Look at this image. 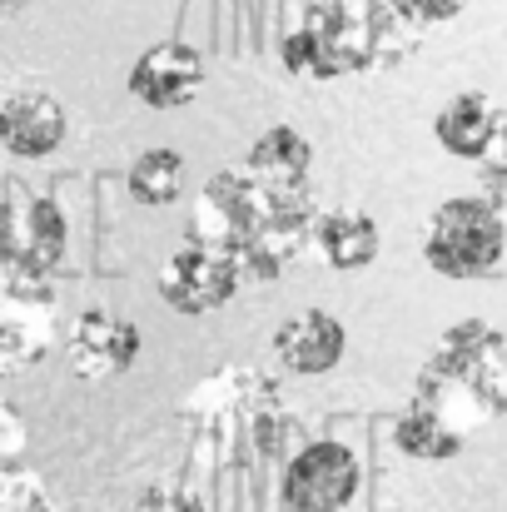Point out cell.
<instances>
[{
    "mask_svg": "<svg viewBox=\"0 0 507 512\" xmlns=\"http://www.w3.org/2000/svg\"><path fill=\"white\" fill-rule=\"evenodd\" d=\"M314 189H274L239 170H219L194 204V219L184 234L214 244L234 269L249 279H279L289 259L304 254L314 239Z\"/></svg>",
    "mask_w": 507,
    "mask_h": 512,
    "instance_id": "6da1fadb",
    "label": "cell"
},
{
    "mask_svg": "<svg viewBox=\"0 0 507 512\" xmlns=\"http://www.w3.org/2000/svg\"><path fill=\"white\" fill-rule=\"evenodd\" d=\"M189 448L204 468H249L289 448L294 418L284 408L279 378L254 363H229L194 383L179 403Z\"/></svg>",
    "mask_w": 507,
    "mask_h": 512,
    "instance_id": "7a4b0ae2",
    "label": "cell"
},
{
    "mask_svg": "<svg viewBox=\"0 0 507 512\" xmlns=\"http://www.w3.org/2000/svg\"><path fill=\"white\" fill-rule=\"evenodd\" d=\"M418 45V30H408L388 0H314L304 25L284 35L279 65L294 80H343L363 75L373 65H388Z\"/></svg>",
    "mask_w": 507,
    "mask_h": 512,
    "instance_id": "3957f363",
    "label": "cell"
},
{
    "mask_svg": "<svg viewBox=\"0 0 507 512\" xmlns=\"http://www.w3.org/2000/svg\"><path fill=\"white\" fill-rule=\"evenodd\" d=\"M413 398L423 408H433L453 433H473L493 418L507 413V339L483 324V319H463L453 324L443 339L433 343Z\"/></svg>",
    "mask_w": 507,
    "mask_h": 512,
    "instance_id": "277c9868",
    "label": "cell"
},
{
    "mask_svg": "<svg viewBox=\"0 0 507 512\" xmlns=\"http://www.w3.org/2000/svg\"><path fill=\"white\" fill-rule=\"evenodd\" d=\"M507 249V224L503 209L478 199V194H458L443 199L423 229V259L433 274L453 279V284H473L488 279L503 264Z\"/></svg>",
    "mask_w": 507,
    "mask_h": 512,
    "instance_id": "5b68a950",
    "label": "cell"
},
{
    "mask_svg": "<svg viewBox=\"0 0 507 512\" xmlns=\"http://www.w3.org/2000/svg\"><path fill=\"white\" fill-rule=\"evenodd\" d=\"M363 468L348 443L338 438H314L299 443L284 463L279 478V508L284 512H348L358 503Z\"/></svg>",
    "mask_w": 507,
    "mask_h": 512,
    "instance_id": "8992f818",
    "label": "cell"
},
{
    "mask_svg": "<svg viewBox=\"0 0 507 512\" xmlns=\"http://www.w3.org/2000/svg\"><path fill=\"white\" fill-rule=\"evenodd\" d=\"M70 244V224L65 209L50 194H10L0 199V269L5 274H25V279H45Z\"/></svg>",
    "mask_w": 507,
    "mask_h": 512,
    "instance_id": "52a82bcc",
    "label": "cell"
},
{
    "mask_svg": "<svg viewBox=\"0 0 507 512\" xmlns=\"http://www.w3.org/2000/svg\"><path fill=\"white\" fill-rule=\"evenodd\" d=\"M155 289L174 314L184 319H204L214 309H224L239 289H244V274L234 269V259H224L214 244L184 234L174 249L165 254L160 274H155Z\"/></svg>",
    "mask_w": 507,
    "mask_h": 512,
    "instance_id": "ba28073f",
    "label": "cell"
},
{
    "mask_svg": "<svg viewBox=\"0 0 507 512\" xmlns=\"http://www.w3.org/2000/svg\"><path fill=\"white\" fill-rule=\"evenodd\" d=\"M55 329H60V304L45 289V279L0 269V378L35 368L55 348Z\"/></svg>",
    "mask_w": 507,
    "mask_h": 512,
    "instance_id": "9c48e42d",
    "label": "cell"
},
{
    "mask_svg": "<svg viewBox=\"0 0 507 512\" xmlns=\"http://www.w3.org/2000/svg\"><path fill=\"white\" fill-rule=\"evenodd\" d=\"M140 348H145V334L140 324L110 314V309H85L75 314L70 334H65V353L75 363V373L85 383H105V378H120L140 363Z\"/></svg>",
    "mask_w": 507,
    "mask_h": 512,
    "instance_id": "30bf717a",
    "label": "cell"
},
{
    "mask_svg": "<svg viewBox=\"0 0 507 512\" xmlns=\"http://www.w3.org/2000/svg\"><path fill=\"white\" fill-rule=\"evenodd\" d=\"M125 85L150 110H184L204 85V55L184 40H160V45L135 55Z\"/></svg>",
    "mask_w": 507,
    "mask_h": 512,
    "instance_id": "8fae6325",
    "label": "cell"
},
{
    "mask_svg": "<svg viewBox=\"0 0 507 512\" xmlns=\"http://www.w3.org/2000/svg\"><path fill=\"white\" fill-rule=\"evenodd\" d=\"M70 120L50 90H15L0 100V150L15 160H45L65 145Z\"/></svg>",
    "mask_w": 507,
    "mask_h": 512,
    "instance_id": "7c38bea8",
    "label": "cell"
},
{
    "mask_svg": "<svg viewBox=\"0 0 507 512\" xmlns=\"http://www.w3.org/2000/svg\"><path fill=\"white\" fill-rule=\"evenodd\" d=\"M343 348H348V329L338 324L329 309H304V314H289L279 329H274V363L284 373H299V378H319L343 363Z\"/></svg>",
    "mask_w": 507,
    "mask_h": 512,
    "instance_id": "4fadbf2b",
    "label": "cell"
},
{
    "mask_svg": "<svg viewBox=\"0 0 507 512\" xmlns=\"http://www.w3.org/2000/svg\"><path fill=\"white\" fill-rule=\"evenodd\" d=\"M433 135L448 155L458 160H488L498 135H503V110L483 95V90H458L438 115H433Z\"/></svg>",
    "mask_w": 507,
    "mask_h": 512,
    "instance_id": "5bb4252c",
    "label": "cell"
},
{
    "mask_svg": "<svg viewBox=\"0 0 507 512\" xmlns=\"http://www.w3.org/2000/svg\"><path fill=\"white\" fill-rule=\"evenodd\" d=\"M319 254H324V264L338 269V274H358V269H368L373 259H378V224H373V214L368 209H353V204H338V209H319V219H314V239H309Z\"/></svg>",
    "mask_w": 507,
    "mask_h": 512,
    "instance_id": "9a60e30c",
    "label": "cell"
},
{
    "mask_svg": "<svg viewBox=\"0 0 507 512\" xmlns=\"http://www.w3.org/2000/svg\"><path fill=\"white\" fill-rule=\"evenodd\" d=\"M244 174L274 189H314V145L304 130L294 125H269L249 155H244Z\"/></svg>",
    "mask_w": 507,
    "mask_h": 512,
    "instance_id": "2e32d148",
    "label": "cell"
},
{
    "mask_svg": "<svg viewBox=\"0 0 507 512\" xmlns=\"http://www.w3.org/2000/svg\"><path fill=\"white\" fill-rule=\"evenodd\" d=\"M393 443H398V453H408V458H418V463H448V458L463 453L468 438L453 433L433 408H423L418 398H408L403 413L393 418Z\"/></svg>",
    "mask_w": 507,
    "mask_h": 512,
    "instance_id": "e0dca14e",
    "label": "cell"
},
{
    "mask_svg": "<svg viewBox=\"0 0 507 512\" xmlns=\"http://www.w3.org/2000/svg\"><path fill=\"white\" fill-rule=\"evenodd\" d=\"M130 194H135V204H150V209H165L174 204L179 194H184V155L179 150H169V145H155V150H145L135 165H130Z\"/></svg>",
    "mask_w": 507,
    "mask_h": 512,
    "instance_id": "ac0fdd59",
    "label": "cell"
},
{
    "mask_svg": "<svg viewBox=\"0 0 507 512\" xmlns=\"http://www.w3.org/2000/svg\"><path fill=\"white\" fill-rule=\"evenodd\" d=\"M0 512H60L30 463H0Z\"/></svg>",
    "mask_w": 507,
    "mask_h": 512,
    "instance_id": "d6986e66",
    "label": "cell"
},
{
    "mask_svg": "<svg viewBox=\"0 0 507 512\" xmlns=\"http://www.w3.org/2000/svg\"><path fill=\"white\" fill-rule=\"evenodd\" d=\"M130 512H209V503L184 478H160L130 503Z\"/></svg>",
    "mask_w": 507,
    "mask_h": 512,
    "instance_id": "ffe728a7",
    "label": "cell"
},
{
    "mask_svg": "<svg viewBox=\"0 0 507 512\" xmlns=\"http://www.w3.org/2000/svg\"><path fill=\"white\" fill-rule=\"evenodd\" d=\"M388 10L408 25V30H428L443 20H458L468 10V0H388Z\"/></svg>",
    "mask_w": 507,
    "mask_h": 512,
    "instance_id": "44dd1931",
    "label": "cell"
},
{
    "mask_svg": "<svg viewBox=\"0 0 507 512\" xmlns=\"http://www.w3.org/2000/svg\"><path fill=\"white\" fill-rule=\"evenodd\" d=\"M25 443H30L25 418L0 403V463H25Z\"/></svg>",
    "mask_w": 507,
    "mask_h": 512,
    "instance_id": "7402d4cb",
    "label": "cell"
},
{
    "mask_svg": "<svg viewBox=\"0 0 507 512\" xmlns=\"http://www.w3.org/2000/svg\"><path fill=\"white\" fill-rule=\"evenodd\" d=\"M30 0H0V20H10V15H20Z\"/></svg>",
    "mask_w": 507,
    "mask_h": 512,
    "instance_id": "603a6c76",
    "label": "cell"
},
{
    "mask_svg": "<svg viewBox=\"0 0 507 512\" xmlns=\"http://www.w3.org/2000/svg\"><path fill=\"white\" fill-rule=\"evenodd\" d=\"M498 140H503V150H507V120H503V135H498Z\"/></svg>",
    "mask_w": 507,
    "mask_h": 512,
    "instance_id": "cb8c5ba5",
    "label": "cell"
},
{
    "mask_svg": "<svg viewBox=\"0 0 507 512\" xmlns=\"http://www.w3.org/2000/svg\"><path fill=\"white\" fill-rule=\"evenodd\" d=\"M219 5H239V0H219Z\"/></svg>",
    "mask_w": 507,
    "mask_h": 512,
    "instance_id": "d4e9b609",
    "label": "cell"
},
{
    "mask_svg": "<svg viewBox=\"0 0 507 512\" xmlns=\"http://www.w3.org/2000/svg\"><path fill=\"white\" fill-rule=\"evenodd\" d=\"M503 339H507V329H503Z\"/></svg>",
    "mask_w": 507,
    "mask_h": 512,
    "instance_id": "484cf974",
    "label": "cell"
}]
</instances>
